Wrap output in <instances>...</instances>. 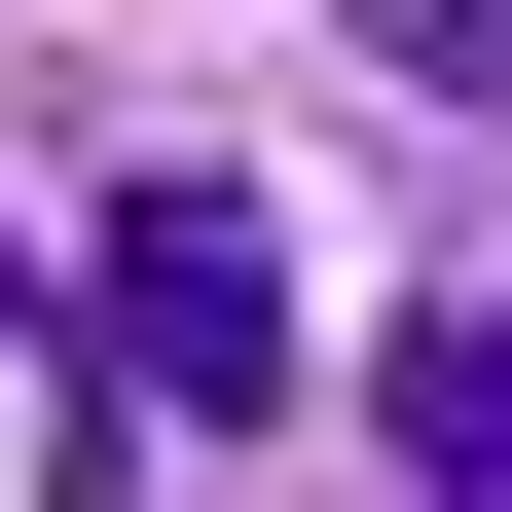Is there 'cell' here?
Returning a JSON list of instances; mask_svg holds the SVG:
<instances>
[{
	"instance_id": "cell-1",
	"label": "cell",
	"mask_w": 512,
	"mask_h": 512,
	"mask_svg": "<svg viewBox=\"0 0 512 512\" xmlns=\"http://www.w3.org/2000/svg\"><path fill=\"white\" fill-rule=\"evenodd\" d=\"M110 403H183V439L293 403V256H256V183H110Z\"/></svg>"
},
{
	"instance_id": "cell-2",
	"label": "cell",
	"mask_w": 512,
	"mask_h": 512,
	"mask_svg": "<svg viewBox=\"0 0 512 512\" xmlns=\"http://www.w3.org/2000/svg\"><path fill=\"white\" fill-rule=\"evenodd\" d=\"M366 403H403L439 512H512V293H403V366H366Z\"/></svg>"
},
{
	"instance_id": "cell-3",
	"label": "cell",
	"mask_w": 512,
	"mask_h": 512,
	"mask_svg": "<svg viewBox=\"0 0 512 512\" xmlns=\"http://www.w3.org/2000/svg\"><path fill=\"white\" fill-rule=\"evenodd\" d=\"M366 74H439V110H512V0H330Z\"/></svg>"
}]
</instances>
